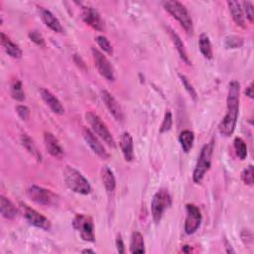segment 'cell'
Returning <instances> with one entry per match:
<instances>
[{"label":"cell","mask_w":254,"mask_h":254,"mask_svg":"<svg viewBox=\"0 0 254 254\" xmlns=\"http://www.w3.org/2000/svg\"><path fill=\"white\" fill-rule=\"evenodd\" d=\"M240 101V83L237 80H231L229 84V93L227 99L228 111L219 125V131L222 135L229 137L235 130Z\"/></svg>","instance_id":"obj_1"},{"label":"cell","mask_w":254,"mask_h":254,"mask_svg":"<svg viewBox=\"0 0 254 254\" xmlns=\"http://www.w3.org/2000/svg\"><path fill=\"white\" fill-rule=\"evenodd\" d=\"M63 176L67 187L73 192L79 195H89L92 192L89 181L74 167L67 166L63 172Z\"/></svg>","instance_id":"obj_2"},{"label":"cell","mask_w":254,"mask_h":254,"mask_svg":"<svg viewBox=\"0 0 254 254\" xmlns=\"http://www.w3.org/2000/svg\"><path fill=\"white\" fill-rule=\"evenodd\" d=\"M162 4L165 10L170 13L181 24L185 31L192 36L194 33V24L185 5L179 1H164Z\"/></svg>","instance_id":"obj_3"},{"label":"cell","mask_w":254,"mask_h":254,"mask_svg":"<svg viewBox=\"0 0 254 254\" xmlns=\"http://www.w3.org/2000/svg\"><path fill=\"white\" fill-rule=\"evenodd\" d=\"M214 148L215 143L213 140L202 148L193 172V180L196 184H200L203 181L206 172L209 170L211 166V157H213Z\"/></svg>","instance_id":"obj_4"},{"label":"cell","mask_w":254,"mask_h":254,"mask_svg":"<svg viewBox=\"0 0 254 254\" xmlns=\"http://www.w3.org/2000/svg\"><path fill=\"white\" fill-rule=\"evenodd\" d=\"M172 204V198L167 189H160L154 195L151 203V213L155 224H159L165 210Z\"/></svg>","instance_id":"obj_5"},{"label":"cell","mask_w":254,"mask_h":254,"mask_svg":"<svg viewBox=\"0 0 254 254\" xmlns=\"http://www.w3.org/2000/svg\"><path fill=\"white\" fill-rule=\"evenodd\" d=\"M86 120L91 125L94 132L101 139H102L109 147L115 148L116 144H115V140H114L112 134L108 130L105 123L102 120V118L97 113H95L93 111H88L86 113Z\"/></svg>","instance_id":"obj_6"},{"label":"cell","mask_w":254,"mask_h":254,"mask_svg":"<svg viewBox=\"0 0 254 254\" xmlns=\"http://www.w3.org/2000/svg\"><path fill=\"white\" fill-rule=\"evenodd\" d=\"M28 197L38 204L52 206L59 203L60 198L52 191L33 185L27 191Z\"/></svg>","instance_id":"obj_7"},{"label":"cell","mask_w":254,"mask_h":254,"mask_svg":"<svg viewBox=\"0 0 254 254\" xmlns=\"http://www.w3.org/2000/svg\"><path fill=\"white\" fill-rule=\"evenodd\" d=\"M74 229L79 232L80 237L84 241L94 242L96 240L95 232H94V222L91 217L86 215H76L73 221Z\"/></svg>","instance_id":"obj_8"},{"label":"cell","mask_w":254,"mask_h":254,"mask_svg":"<svg viewBox=\"0 0 254 254\" xmlns=\"http://www.w3.org/2000/svg\"><path fill=\"white\" fill-rule=\"evenodd\" d=\"M20 208L24 218L26 221L33 227L44 229V230H50L51 229V223L50 221L44 217L43 215H41L38 213L37 210L29 206L28 204L24 203H20Z\"/></svg>","instance_id":"obj_9"},{"label":"cell","mask_w":254,"mask_h":254,"mask_svg":"<svg viewBox=\"0 0 254 254\" xmlns=\"http://www.w3.org/2000/svg\"><path fill=\"white\" fill-rule=\"evenodd\" d=\"M94 61L96 64V67L99 71V73L107 80L114 81L115 80V75H114V69L108 59L97 48L92 49Z\"/></svg>","instance_id":"obj_10"},{"label":"cell","mask_w":254,"mask_h":254,"mask_svg":"<svg viewBox=\"0 0 254 254\" xmlns=\"http://www.w3.org/2000/svg\"><path fill=\"white\" fill-rule=\"evenodd\" d=\"M187 217L185 221V232L187 234L195 233L202 224V214L200 208L192 203L186 205Z\"/></svg>","instance_id":"obj_11"},{"label":"cell","mask_w":254,"mask_h":254,"mask_svg":"<svg viewBox=\"0 0 254 254\" xmlns=\"http://www.w3.org/2000/svg\"><path fill=\"white\" fill-rule=\"evenodd\" d=\"M82 135L84 140H86V142L88 143V145L91 147V149L94 151L95 154H97L99 157H101L103 160H107L109 158V154L105 150L104 146L101 143L98 137L89 128H87V127H84L82 129Z\"/></svg>","instance_id":"obj_12"},{"label":"cell","mask_w":254,"mask_h":254,"mask_svg":"<svg viewBox=\"0 0 254 254\" xmlns=\"http://www.w3.org/2000/svg\"><path fill=\"white\" fill-rule=\"evenodd\" d=\"M82 20L84 23H87L89 26L94 28L98 31H103L104 30V22L102 19L100 13L97 9L86 6L82 8Z\"/></svg>","instance_id":"obj_13"},{"label":"cell","mask_w":254,"mask_h":254,"mask_svg":"<svg viewBox=\"0 0 254 254\" xmlns=\"http://www.w3.org/2000/svg\"><path fill=\"white\" fill-rule=\"evenodd\" d=\"M102 99L106 108L108 109L109 113L115 118V120L118 122H122L124 120V113L120 104L117 102L114 97L111 94H109L107 91H102Z\"/></svg>","instance_id":"obj_14"},{"label":"cell","mask_w":254,"mask_h":254,"mask_svg":"<svg viewBox=\"0 0 254 254\" xmlns=\"http://www.w3.org/2000/svg\"><path fill=\"white\" fill-rule=\"evenodd\" d=\"M39 92H40L42 100L44 101V102L50 107V109L54 113L59 114V115H62L65 113V107L63 106L62 102L49 90L42 88L39 90Z\"/></svg>","instance_id":"obj_15"},{"label":"cell","mask_w":254,"mask_h":254,"mask_svg":"<svg viewBox=\"0 0 254 254\" xmlns=\"http://www.w3.org/2000/svg\"><path fill=\"white\" fill-rule=\"evenodd\" d=\"M44 141L45 147L51 156L57 159H61L64 156V150L61 147L59 140L52 133L46 132L44 135Z\"/></svg>","instance_id":"obj_16"},{"label":"cell","mask_w":254,"mask_h":254,"mask_svg":"<svg viewBox=\"0 0 254 254\" xmlns=\"http://www.w3.org/2000/svg\"><path fill=\"white\" fill-rule=\"evenodd\" d=\"M120 148L124 159L127 162H131L134 160V147H133V138L129 132H124L120 139Z\"/></svg>","instance_id":"obj_17"},{"label":"cell","mask_w":254,"mask_h":254,"mask_svg":"<svg viewBox=\"0 0 254 254\" xmlns=\"http://www.w3.org/2000/svg\"><path fill=\"white\" fill-rule=\"evenodd\" d=\"M0 210L1 215L6 220H14L18 216V210L10 200L4 196L0 197Z\"/></svg>","instance_id":"obj_18"},{"label":"cell","mask_w":254,"mask_h":254,"mask_svg":"<svg viewBox=\"0 0 254 254\" xmlns=\"http://www.w3.org/2000/svg\"><path fill=\"white\" fill-rule=\"evenodd\" d=\"M41 16L43 19L44 23L46 24L47 27H49L51 30L57 33H63L64 29L59 21V19L50 11L47 9H42L41 10Z\"/></svg>","instance_id":"obj_19"},{"label":"cell","mask_w":254,"mask_h":254,"mask_svg":"<svg viewBox=\"0 0 254 254\" xmlns=\"http://www.w3.org/2000/svg\"><path fill=\"white\" fill-rule=\"evenodd\" d=\"M167 30L169 31V35H170L171 39H172V42L174 43L177 51H178V54L180 55L181 59L187 64V65H191V61L188 57V54H187V51H186V48H185V45L183 43V41L181 40L180 36L171 28H167Z\"/></svg>","instance_id":"obj_20"},{"label":"cell","mask_w":254,"mask_h":254,"mask_svg":"<svg viewBox=\"0 0 254 254\" xmlns=\"http://www.w3.org/2000/svg\"><path fill=\"white\" fill-rule=\"evenodd\" d=\"M1 44L5 50V52L13 59H20L22 57V50L18 45L8 38L3 32L1 33Z\"/></svg>","instance_id":"obj_21"},{"label":"cell","mask_w":254,"mask_h":254,"mask_svg":"<svg viewBox=\"0 0 254 254\" xmlns=\"http://www.w3.org/2000/svg\"><path fill=\"white\" fill-rule=\"evenodd\" d=\"M228 5L229 8L230 14L232 16V19L236 23V25H238L242 28H245V17H244V13H243L240 2L228 1Z\"/></svg>","instance_id":"obj_22"},{"label":"cell","mask_w":254,"mask_h":254,"mask_svg":"<svg viewBox=\"0 0 254 254\" xmlns=\"http://www.w3.org/2000/svg\"><path fill=\"white\" fill-rule=\"evenodd\" d=\"M102 181L103 183V186L106 190V192L108 194H111L114 192L115 187H116V181H115V177L113 175V172L110 170V169L106 166H104L102 169Z\"/></svg>","instance_id":"obj_23"},{"label":"cell","mask_w":254,"mask_h":254,"mask_svg":"<svg viewBox=\"0 0 254 254\" xmlns=\"http://www.w3.org/2000/svg\"><path fill=\"white\" fill-rule=\"evenodd\" d=\"M199 47H200V51L203 54V56L207 59V60H211L213 59L214 53H213V48H211V44L209 38L206 34L203 33L200 36L199 39Z\"/></svg>","instance_id":"obj_24"},{"label":"cell","mask_w":254,"mask_h":254,"mask_svg":"<svg viewBox=\"0 0 254 254\" xmlns=\"http://www.w3.org/2000/svg\"><path fill=\"white\" fill-rule=\"evenodd\" d=\"M21 143L23 145V147L28 151V153L34 157L38 162L42 161V156L40 154V152L38 151L34 141L32 140V138L27 135V134H22L21 135Z\"/></svg>","instance_id":"obj_25"},{"label":"cell","mask_w":254,"mask_h":254,"mask_svg":"<svg viewBox=\"0 0 254 254\" xmlns=\"http://www.w3.org/2000/svg\"><path fill=\"white\" fill-rule=\"evenodd\" d=\"M179 141L181 147L185 153H189L193 148L194 141H195V134L191 130H184L181 132L179 136Z\"/></svg>","instance_id":"obj_26"},{"label":"cell","mask_w":254,"mask_h":254,"mask_svg":"<svg viewBox=\"0 0 254 254\" xmlns=\"http://www.w3.org/2000/svg\"><path fill=\"white\" fill-rule=\"evenodd\" d=\"M130 252L131 253H144L145 252V244L143 235L135 231L132 233L131 241H130Z\"/></svg>","instance_id":"obj_27"},{"label":"cell","mask_w":254,"mask_h":254,"mask_svg":"<svg viewBox=\"0 0 254 254\" xmlns=\"http://www.w3.org/2000/svg\"><path fill=\"white\" fill-rule=\"evenodd\" d=\"M11 96L17 102H23L25 100V93L22 88V82L19 79H15L11 84Z\"/></svg>","instance_id":"obj_28"},{"label":"cell","mask_w":254,"mask_h":254,"mask_svg":"<svg viewBox=\"0 0 254 254\" xmlns=\"http://www.w3.org/2000/svg\"><path fill=\"white\" fill-rule=\"evenodd\" d=\"M225 46L228 49H237L243 46V39L238 36L230 35L225 39Z\"/></svg>","instance_id":"obj_29"},{"label":"cell","mask_w":254,"mask_h":254,"mask_svg":"<svg viewBox=\"0 0 254 254\" xmlns=\"http://www.w3.org/2000/svg\"><path fill=\"white\" fill-rule=\"evenodd\" d=\"M233 145H234V149L236 152V155L238 156V158L240 160H244L247 156V146L245 144V142L239 138L236 137L233 141Z\"/></svg>","instance_id":"obj_30"},{"label":"cell","mask_w":254,"mask_h":254,"mask_svg":"<svg viewBox=\"0 0 254 254\" xmlns=\"http://www.w3.org/2000/svg\"><path fill=\"white\" fill-rule=\"evenodd\" d=\"M96 41H97L98 45L100 46V48L102 50H103V52H105L106 54H108L110 56L113 54V48H112V46L110 44L109 40L105 36H102V35L98 36L96 38Z\"/></svg>","instance_id":"obj_31"},{"label":"cell","mask_w":254,"mask_h":254,"mask_svg":"<svg viewBox=\"0 0 254 254\" xmlns=\"http://www.w3.org/2000/svg\"><path fill=\"white\" fill-rule=\"evenodd\" d=\"M172 124H173L172 113H171L170 110H167L165 115H164V119H163V122L161 124V127H160V130H159L160 134L166 133V132L170 130L171 127H172Z\"/></svg>","instance_id":"obj_32"},{"label":"cell","mask_w":254,"mask_h":254,"mask_svg":"<svg viewBox=\"0 0 254 254\" xmlns=\"http://www.w3.org/2000/svg\"><path fill=\"white\" fill-rule=\"evenodd\" d=\"M241 179L245 185L252 186L254 183V171H253V166L249 165L246 169H244L242 174H241Z\"/></svg>","instance_id":"obj_33"},{"label":"cell","mask_w":254,"mask_h":254,"mask_svg":"<svg viewBox=\"0 0 254 254\" xmlns=\"http://www.w3.org/2000/svg\"><path fill=\"white\" fill-rule=\"evenodd\" d=\"M179 76H180V78H181V81H182V83H183V86L185 87V89H186V91L189 93V95L192 97V99L194 100V101H197V99H198V95H197V92H196V90L194 89V87H193V84L189 81V79L187 78V76H184V75H179Z\"/></svg>","instance_id":"obj_34"},{"label":"cell","mask_w":254,"mask_h":254,"mask_svg":"<svg viewBox=\"0 0 254 254\" xmlns=\"http://www.w3.org/2000/svg\"><path fill=\"white\" fill-rule=\"evenodd\" d=\"M28 36H29L30 40H31L32 42H34V43H35L37 46H40V47H45V46H46L44 37L42 36L38 31H36V30L30 31Z\"/></svg>","instance_id":"obj_35"},{"label":"cell","mask_w":254,"mask_h":254,"mask_svg":"<svg viewBox=\"0 0 254 254\" xmlns=\"http://www.w3.org/2000/svg\"><path fill=\"white\" fill-rule=\"evenodd\" d=\"M243 13H245V16L250 23L253 22L254 19V11H253V4L250 1H243L240 3Z\"/></svg>","instance_id":"obj_36"},{"label":"cell","mask_w":254,"mask_h":254,"mask_svg":"<svg viewBox=\"0 0 254 254\" xmlns=\"http://www.w3.org/2000/svg\"><path fill=\"white\" fill-rule=\"evenodd\" d=\"M16 112L22 120H27L30 116V109L26 105H17Z\"/></svg>","instance_id":"obj_37"},{"label":"cell","mask_w":254,"mask_h":254,"mask_svg":"<svg viewBox=\"0 0 254 254\" xmlns=\"http://www.w3.org/2000/svg\"><path fill=\"white\" fill-rule=\"evenodd\" d=\"M241 240L246 246H251L253 244V235L249 230H243L241 232Z\"/></svg>","instance_id":"obj_38"},{"label":"cell","mask_w":254,"mask_h":254,"mask_svg":"<svg viewBox=\"0 0 254 254\" xmlns=\"http://www.w3.org/2000/svg\"><path fill=\"white\" fill-rule=\"evenodd\" d=\"M115 245L118 253H125V247H124V242L122 240V237L120 234L117 235L116 240H115Z\"/></svg>","instance_id":"obj_39"},{"label":"cell","mask_w":254,"mask_h":254,"mask_svg":"<svg viewBox=\"0 0 254 254\" xmlns=\"http://www.w3.org/2000/svg\"><path fill=\"white\" fill-rule=\"evenodd\" d=\"M245 95H246L248 98L253 99L254 93H253V83H252V82L246 88V90H245Z\"/></svg>","instance_id":"obj_40"},{"label":"cell","mask_w":254,"mask_h":254,"mask_svg":"<svg viewBox=\"0 0 254 254\" xmlns=\"http://www.w3.org/2000/svg\"><path fill=\"white\" fill-rule=\"evenodd\" d=\"M225 244H226V251H227V253H235V251L232 248L231 244L227 239L225 240Z\"/></svg>","instance_id":"obj_41"},{"label":"cell","mask_w":254,"mask_h":254,"mask_svg":"<svg viewBox=\"0 0 254 254\" xmlns=\"http://www.w3.org/2000/svg\"><path fill=\"white\" fill-rule=\"evenodd\" d=\"M81 252L82 253H95V251L92 249H83Z\"/></svg>","instance_id":"obj_42"}]
</instances>
